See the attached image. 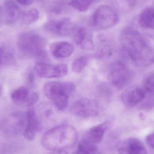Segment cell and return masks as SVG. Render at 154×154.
<instances>
[{
  "label": "cell",
  "mask_w": 154,
  "mask_h": 154,
  "mask_svg": "<svg viewBox=\"0 0 154 154\" xmlns=\"http://www.w3.org/2000/svg\"><path fill=\"white\" fill-rule=\"evenodd\" d=\"M75 128L69 125L57 126L46 132L42 138V146L51 151H65L75 145L78 141Z\"/></svg>",
  "instance_id": "cell-2"
},
{
  "label": "cell",
  "mask_w": 154,
  "mask_h": 154,
  "mask_svg": "<svg viewBox=\"0 0 154 154\" xmlns=\"http://www.w3.org/2000/svg\"><path fill=\"white\" fill-rule=\"evenodd\" d=\"M51 53L57 59H64L71 56L74 52V47L67 42H53L50 47Z\"/></svg>",
  "instance_id": "cell-17"
},
{
  "label": "cell",
  "mask_w": 154,
  "mask_h": 154,
  "mask_svg": "<svg viewBox=\"0 0 154 154\" xmlns=\"http://www.w3.org/2000/svg\"><path fill=\"white\" fill-rule=\"evenodd\" d=\"M26 118V126L23 134L28 141H32L35 138L40 127L38 116L32 107H29L27 110Z\"/></svg>",
  "instance_id": "cell-14"
},
{
  "label": "cell",
  "mask_w": 154,
  "mask_h": 154,
  "mask_svg": "<svg viewBox=\"0 0 154 154\" xmlns=\"http://www.w3.org/2000/svg\"><path fill=\"white\" fill-rule=\"evenodd\" d=\"M26 124V116L21 113H16L2 121L1 127L5 133L18 134L24 132Z\"/></svg>",
  "instance_id": "cell-11"
},
{
  "label": "cell",
  "mask_w": 154,
  "mask_h": 154,
  "mask_svg": "<svg viewBox=\"0 0 154 154\" xmlns=\"http://www.w3.org/2000/svg\"><path fill=\"white\" fill-rule=\"evenodd\" d=\"M34 69L39 77L46 79L61 78L68 73V68L65 64L53 65L42 61L36 63Z\"/></svg>",
  "instance_id": "cell-8"
},
{
  "label": "cell",
  "mask_w": 154,
  "mask_h": 154,
  "mask_svg": "<svg viewBox=\"0 0 154 154\" xmlns=\"http://www.w3.org/2000/svg\"><path fill=\"white\" fill-rule=\"evenodd\" d=\"M98 96L101 99L109 101L112 97L113 91L111 87L108 84H103L98 89Z\"/></svg>",
  "instance_id": "cell-26"
},
{
  "label": "cell",
  "mask_w": 154,
  "mask_h": 154,
  "mask_svg": "<svg viewBox=\"0 0 154 154\" xmlns=\"http://www.w3.org/2000/svg\"><path fill=\"white\" fill-rule=\"evenodd\" d=\"M11 97V100L16 105L29 107L34 106L39 99L38 93L31 91L26 86H22L14 90Z\"/></svg>",
  "instance_id": "cell-10"
},
{
  "label": "cell",
  "mask_w": 154,
  "mask_h": 154,
  "mask_svg": "<svg viewBox=\"0 0 154 154\" xmlns=\"http://www.w3.org/2000/svg\"><path fill=\"white\" fill-rule=\"evenodd\" d=\"M94 0H71L69 4L75 10L84 12L88 9Z\"/></svg>",
  "instance_id": "cell-25"
},
{
  "label": "cell",
  "mask_w": 154,
  "mask_h": 154,
  "mask_svg": "<svg viewBox=\"0 0 154 154\" xmlns=\"http://www.w3.org/2000/svg\"><path fill=\"white\" fill-rule=\"evenodd\" d=\"M3 93V87L2 84L0 83V97H2Z\"/></svg>",
  "instance_id": "cell-33"
},
{
  "label": "cell",
  "mask_w": 154,
  "mask_h": 154,
  "mask_svg": "<svg viewBox=\"0 0 154 154\" xmlns=\"http://www.w3.org/2000/svg\"><path fill=\"white\" fill-rule=\"evenodd\" d=\"M15 62L12 52L5 47L0 46V69L4 66L12 65Z\"/></svg>",
  "instance_id": "cell-22"
},
{
  "label": "cell",
  "mask_w": 154,
  "mask_h": 154,
  "mask_svg": "<svg viewBox=\"0 0 154 154\" xmlns=\"http://www.w3.org/2000/svg\"><path fill=\"white\" fill-rule=\"evenodd\" d=\"M120 42L126 54L136 65L148 67L154 64V51L139 32L131 28L124 29Z\"/></svg>",
  "instance_id": "cell-1"
},
{
  "label": "cell",
  "mask_w": 154,
  "mask_h": 154,
  "mask_svg": "<svg viewBox=\"0 0 154 154\" xmlns=\"http://www.w3.org/2000/svg\"><path fill=\"white\" fill-rule=\"evenodd\" d=\"M70 111L73 115L83 118H90L97 116L100 113L98 104L89 99H82L74 102L70 107Z\"/></svg>",
  "instance_id": "cell-7"
},
{
  "label": "cell",
  "mask_w": 154,
  "mask_h": 154,
  "mask_svg": "<svg viewBox=\"0 0 154 154\" xmlns=\"http://www.w3.org/2000/svg\"><path fill=\"white\" fill-rule=\"evenodd\" d=\"M146 141L149 146L154 149V133L147 136Z\"/></svg>",
  "instance_id": "cell-29"
},
{
  "label": "cell",
  "mask_w": 154,
  "mask_h": 154,
  "mask_svg": "<svg viewBox=\"0 0 154 154\" xmlns=\"http://www.w3.org/2000/svg\"><path fill=\"white\" fill-rule=\"evenodd\" d=\"M119 21L116 11L109 6L101 5L98 7L91 18V27L97 30H105L114 27Z\"/></svg>",
  "instance_id": "cell-4"
},
{
  "label": "cell",
  "mask_w": 154,
  "mask_h": 154,
  "mask_svg": "<svg viewBox=\"0 0 154 154\" xmlns=\"http://www.w3.org/2000/svg\"><path fill=\"white\" fill-rule=\"evenodd\" d=\"M35 74L34 71L32 69H29L26 74L25 77V80H26L27 84L29 87H33L35 82Z\"/></svg>",
  "instance_id": "cell-28"
},
{
  "label": "cell",
  "mask_w": 154,
  "mask_h": 154,
  "mask_svg": "<svg viewBox=\"0 0 154 154\" xmlns=\"http://www.w3.org/2000/svg\"><path fill=\"white\" fill-rule=\"evenodd\" d=\"M141 27L146 29H154V9L147 7L141 12L138 20Z\"/></svg>",
  "instance_id": "cell-20"
},
{
  "label": "cell",
  "mask_w": 154,
  "mask_h": 154,
  "mask_svg": "<svg viewBox=\"0 0 154 154\" xmlns=\"http://www.w3.org/2000/svg\"><path fill=\"white\" fill-rule=\"evenodd\" d=\"M119 154H147L144 145L139 139L130 138L120 142L118 145Z\"/></svg>",
  "instance_id": "cell-13"
},
{
  "label": "cell",
  "mask_w": 154,
  "mask_h": 154,
  "mask_svg": "<svg viewBox=\"0 0 154 154\" xmlns=\"http://www.w3.org/2000/svg\"><path fill=\"white\" fill-rule=\"evenodd\" d=\"M145 97L144 91L138 86H132L121 94V99L126 107H134L142 102Z\"/></svg>",
  "instance_id": "cell-12"
},
{
  "label": "cell",
  "mask_w": 154,
  "mask_h": 154,
  "mask_svg": "<svg viewBox=\"0 0 154 154\" xmlns=\"http://www.w3.org/2000/svg\"><path fill=\"white\" fill-rule=\"evenodd\" d=\"M19 4L23 5H29L32 4L33 0H16Z\"/></svg>",
  "instance_id": "cell-30"
},
{
  "label": "cell",
  "mask_w": 154,
  "mask_h": 154,
  "mask_svg": "<svg viewBox=\"0 0 154 154\" xmlns=\"http://www.w3.org/2000/svg\"><path fill=\"white\" fill-rule=\"evenodd\" d=\"M108 37L101 35L99 38V43L95 56L97 58L106 60L111 57L113 53V47Z\"/></svg>",
  "instance_id": "cell-19"
},
{
  "label": "cell",
  "mask_w": 154,
  "mask_h": 154,
  "mask_svg": "<svg viewBox=\"0 0 154 154\" xmlns=\"http://www.w3.org/2000/svg\"><path fill=\"white\" fill-rule=\"evenodd\" d=\"M97 145L83 138L79 143L76 151L73 154H97Z\"/></svg>",
  "instance_id": "cell-21"
},
{
  "label": "cell",
  "mask_w": 154,
  "mask_h": 154,
  "mask_svg": "<svg viewBox=\"0 0 154 154\" xmlns=\"http://www.w3.org/2000/svg\"><path fill=\"white\" fill-rule=\"evenodd\" d=\"M4 24V22L3 13L2 8L0 6V26Z\"/></svg>",
  "instance_id": "cell-31"
},
{
  "label": "cell",
  "mask_w": 154,
  "mask_h": 154,
  "mask_svg": "<svg viewBox=\"0 0 154 154\" xmlns=\"http://www.w3.org/2000/svg\"><path fill=\"white\" fill-rule=\"evenodd\" d=\"M75 40L83 50L91 51L95 49L92 32L88 28L82 27L78 29L75 32Z\"/></svg>",
  "instance_id": "cell-15"
},
{
  "label": "cell",
  "mask_w": 154,
  "mask_h": 154,
  "mask_svg": "<svg viewBox=\"0 0 154 154\" xmlns=\"http://www.w3.org/2000/svg\"><path fill=\"white\" fill-rule=\"evenodd\" d=\"M44 92L46 97L52 101L57 109L63 110L67 107L69 96L65 90L64 82H48L44 86Z\"/></svg>",
  "instance_id": "cell-6"
},
{
  "label": "cell",
  "mask_w": 154,
  "mask_h": 154,
  "mask_svg": "<svg viewBox=\"0 0 154 154\" xmlns=\"http://www.w3.org/2000/svg\"><path fill=\"white\" fill-rule=\"evenodd\" d=\"M90 60V57L89 56H82L75 59L72 64V70L74 73L81 72L87 66Z\"/></svg>",
  "instance_id": "cell-23"
},
{
  "label": "cell",
  "mask_w": 154,
  "mask_h": 154,
  "mask_svg": "<svg viewBox=\"0 0 154 154\" xmlns=\"http://www.w3.org/2000/svg\"><path fill=\"white\" fill-rule=\"evenodd\" d=\"M108 126V122L94 126L86 132L83 138L95 144L99 143L102 141Z\"/></svg>",
  "instance_id": "cell-18"
},
{
  "label": "cell",
  "mask_w": 154,
  "mask_h": 154,
  "mask_svg": "<svg viewBox=\"0 0 154 154\" xmlns=\"http://www.w3.org/2000/svg\"><path fill=\"white\" fill-rule=\"evenodd\" d=\"M4 23L8 25L15 23L20 16L19 5L13 0H5L2 7Z\"/></svg>",
  "instance_id": "cell-16"
},
{
  "label": "cell",
  "mask_w": 154,
  "mask_h": 154,
  "mask_svg": "<svg viewBox=\"0 0 154 154\" xmlns=\"http://www.w3.org/2000/svg\"><path fill=\"white\" fill-rule=\"evenodd\" d=\"M44 27L49 33L62 37L69 36L75 29V24L68 18L49 20L45 23Z\"/></svg>",
  "instance_id": "cell-9"
},
{
  "label": "cell",
  "mask_w": 154,
  "mask_h": 154,
  "mask_svg": "<svg viewBox=\"0 0 154 154\" xmlns=\"http://www.w3.org/2000/svg\"><path fill=\"white\" fill-rule=\"evenodd\" d=\"M134 77L133 71L122 61H116L109 66V79L111 84L118 89H122L128 86Z\"/></svg>",
  "instance_id": "cell-5"
},
{
  "label": "cell",
  "mask_w": 154,
  "mask_h": 154,
  "mask_svg": "<svg viewBox=\"0 0 154 154\" xmlns=\"http://www.w3.org/2000/svg\"><path fill=\"white\" fill-rule=\"evenodd\" d=\"M39 17V13L36 9H32L25 12L22 17V23L27 25L32 24L38 20Z\"/></svg>",
  "instance_id": "cell-24"
},
{
  "label": "cell",
  "mask_w": 154,
  "mask_h": 154,
  "mask_svg": "<svg viewBox=\"0 0 154 154\" xmlns=\"http://www.w3.org/2000/svg\"><path fill=\"white\" fill-rule=\"evenodd\" d=\"M48 154H68L65 151H51Z\"/></svg>",
  "instance_id": "cell-32"
},
{
  "label": "cell",
  "mask_w": 154,
  "mask_h": 154,
  "mask_svg": "<svg viewBox=\"0 0 154 154\" xmlns=\"http://www.w3.org/2000/svg\"><path fill=\"white\" fill-rule=\"evenodd\" d=\"M47 41L43 36L33 31L23 32L19 35L17 48L20 54L26 57L42 59L46 57Z\"/></svg>",
  "instance_id": "cell-3"
},
{
  "label": "cell",
  "mask_w": 154,
  "mask_h": 154,
  "mask_svg": "<svg viewBox=\"0 0 154 154\" xmlns=\"http://www.w3.org/2000/svg\"><path fill=\"white\" fill-rule=\"evenodd\" d=\"M143 86L148 93L154 95V73L149 74L145 77Z\"/></svg>",
  "instance_id": "cell-27"
}]
</instances>
